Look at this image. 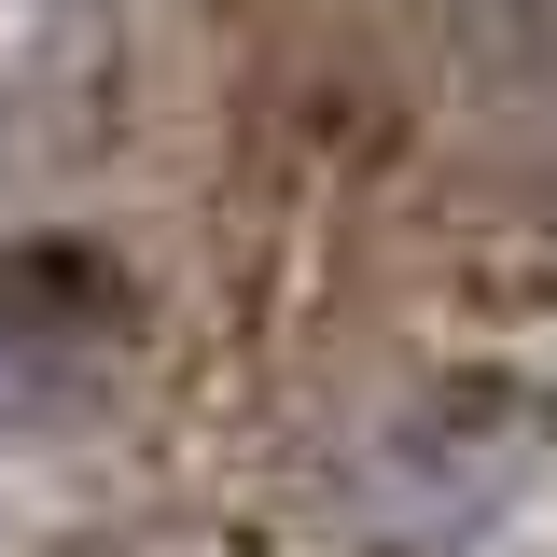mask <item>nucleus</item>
I'll return each instance as SVG.
<instances>
[{"label":"nucleus","mask_w":557,"mask_h":557,"mask_svg":"<svg viewBox=\"0 0 557 557\" xmlns=\"http://www.w3.org/2000/svg\"><path fill=\"white\" fill-rule=\"evenodd\" d=\"M557 474V391L516 362H446L335 446L321 530L348 557H474L516 530V502Z\"/></svg>","instance_id":"nucleus-1"},{"label":"nucleus","mask_w":557,"mask_h":557,"mask_svg":"<svg viewBox=\"0 0 557 557\" xmlns=\"http://www.w3.org/2000/svg\"><path fill=\"white\" fill-rule=\"evenodd\" d=\"M139 391V278L98 237L0 251V432H98Z\"/></svg>","instance_id":"nucleus-2"}]
</instances>
